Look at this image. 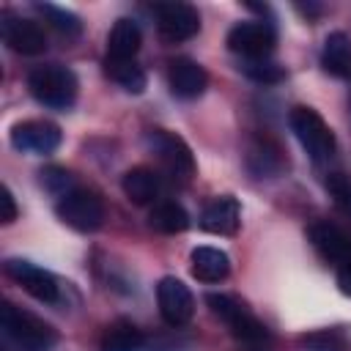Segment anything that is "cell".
Returning a JSON list of instances; mask_svg holds the SVG:
<instances>
[{
	"label": "cell",
	"mask_w": 351,
	"mask_h": 351,
	"mask_svg": "<svg viewBox=\"0 0 351 351\" xmlns=\"http://www.w3.org/2000/svg\"><path fill=\"white\" fill-rule=\"evenodd\" d=\"M140 348H143V332L126 318L112 321L99 340V351H140Z\"/></svg>",
	"instance_id": "21"
},
{
	"label": "cell",
	"mask_w": 351,
	"mask_h": 351,
	"mask_svg": "<svg viewBox=\"0 0 351 351\" xmlns=\"http://www.w3.org/2000/svg\"><path fill=\"white\" fill-rule=\"evenodd\" d=\"M5 351H8V348H5Z\"/></svg>",
	"instance_id": "32"
},
{
	"label": "cell",
	"mask_w": 351,
	"mask_h": 351,
	"mask_svg": "<svg viewBox=\"0 0 351 351\" xmlns=\"http://www.w3.org/2000/svg\"><path fill=\"white\" fill-rule=\"evenodd\" d=\"M337 288H340L346 296H351V258H346V261L340 263V269H337Z\"/></svg>",
	"instance_id": "30"
},
{
	"label": "cell",
	"mask_w": 351,
	"mask_h": 351,
	"mask_svg": "<svg viewBox=\"0 0 351 351\" xmlns=\"http://www.w3.org/2000/svg\"><path fill=\"white\" fill-rule=\"evenodd\" d=\"M0 326L3 335L22 351H49L58 340L55 329L49 324H44L38 315L5 302L0 310Z\"/></svg>",
	"instance_id": "3"
},
{
	"label": "cell",
	"mask_w": 351,
	"mask_h": 351,
	"mask_svg": "<svg viewBox=\"0 0 351 351\" xmlns=\"http://www.w3.org/2000/svg\"><path fill=\"white\" fill-rule=\"evenodd\" d=\"M167 85L178 99H197L208 85V74L197 60L176 58L167 66Z\"/></svg>",
	"instance_id": "13"
},
{
	"label": "cell",
	"mask_w": 351,
	"mask_h": 351,
	"mask_svg": "<svg viewBox=\"0 0 351 351\" xmlns=\"http://www.w3.org/2000/svg\"><path fill=\"white\" fill-rule=\"evenodd\" d=\"M148 225H151L156 233H167V236L184 233V230L189 228V214H186V208H184L181 203H176V200H162V203H156V206L151 208Z\"/></svg>",
	"instance_id": "22"
},
{
	"label": "cell",
	"mask_w": 351,
	"mask_h": 351,
	"mask_svg": "<svg viewBox=\"0 0 351 351\" xmlns=\"http://www.w3.org/2000/svg\"><path fill=\"white\" fill-rule=\"evenodd\" d=\"M241 225V206L233 195H219L206 203L200 214V228L217 236H233Z\"/></svg>",
	"instance_id": "14"
},
{
	"label": "cell",
	"mask_w": 351,
	"mask_h": 351,
	"mask_svg": "<svg viewBox=\"0 0 351 351\" xmlns=\"http://www.w3.org/2000/svg\"><path fill=\"white\" fill-rule=\"evenodd\" d=\"M304 16H315V14H321V5H313V3H307V5H296Z\"/></svg>",
	"instance_id": "31"
},
{
	"label": "cell",
	"mask_w": 351,
	"mask_h": 351,
	"mask_svg": "<svg viewBox=\"0 0 351 351\" xmlns=\"http://www.w3.org/2000/svg\"><path fill=\"white\" fill-rule=\"evenodd\" d=\"M121 189L134 206H148L159 195V176L151 167H132L123 173Z\"/></svg>",
	"instance_id": "20"
},
{
	"label": "cell",
	"mask_w": 351,
	"mask_h": 351,
	"mask_svg": "<svg viewBox=\"0 0 351 351\" xmlns=\"http://www.w3.org/2000/svg\"><path fill=\"white\" fill-rule=\"evenodd\" d=\"M189 271L200 282H222L230 274V258L219 247H195L189 255Z\"/></svg>",
	"instance_id": "17"
},
{
	"label": "cell",
	"mask_w": 351,
	"mask_h": 351,
	"mask_svg": "<svg viewBox=\"0 0 351 351\" xmlns=\"http://www.w3.org/2000/svg\"><path fill=\"white\" fill-rule=\"evenodd\" d=\"M154 16L165 41H189L200 30V14L189 3H156Z\"/></svg>",
	"instance_id": "8"
},
{
	"label": "cell",
	"mask_w": 351,
	"mask_h": 351,
	"mask_svg": "<svg viewBox=\"0 0 351 351\" xmlns=\"http://www.w3.org/2000/svg\"><path fill=\"white\" fill-rule=\"evenodd\" d=\"M326 189H329L332 200H335L346 214H351V176H346V173H332V176L326 178Z\"/></svg>",
	"instance_id": "27"
},
{
	"label": "cell",
	"mask_w": 351,
	"mask_h": 351,
	"mask_svg": "<svg viewBox=\"0 0 351 351\" xmlns=\"http://www.w3.org/2000/svg\"><path fill=\"white\" fill-rule=\"evenodd\" d=\"M77 74L60 63H47V66H36L27 74V90L30 96L52 110H69L77 101Z\"/></svg>",
	"instance_id": "1"
},
{
	"label": "cell",
	"mask_w": 351,
	"mask_h": 351,
	"mask_svg": "<svg viewBox=\"0 0 351 351\" xmlns=\"http://www.w3.org/2000/svg\"><path fill=\"white\" fill-rule=\"evenodd\" d=\"M313 247L318 250L321 258L326 261H335V263H343L346 258H351V239L332 222H315L310 225L307 230Z\"/></svg>",
	"instance_id": "18"
},
{
	"label": "cell",
	"mask_w": 351,
	"mask_h": 351,
	"mask_svg": "<svg viewBox=\"0 0 351 351\" xmlns=\"http://www.w3.org/2000/svg\"><path fill=\"white\" fill-rule=\"evenodd\" d=\"M104 74L129 93H143L148 85L143 66H137L134 60H104Z\"/></svg>",
	"instance_id": "23"
},
{
	"label": "cell",
	"mask_w": 351,
	"mask_h": 351,
	"mask_svg": "<svg viewBox=\"0 0 351 351\" xmlns=\"http://www.w3.org/2000/svg\"><path fill=\"white\" fill-rule=\"evenodd\" d=\"M143 44V33L140 25L134 19H115V25L107 33V58L104 60H134V55L140 52Z\"/></svg>",
	"instance_id": "16"
},
{
	"label": "cell",
	"mask_w": 351,
	"mask_h": 351,
	"mask_svg": "<svg viewBox=\"0 0 351 351\" xmlns=\"http://www.w3.org/2000/svg\"><path fill=\"white\" fill-rule=\"evenodd\" d=\"M16 214H19L16 200H14L11 189L3 184V186H0V222H3V225H11V222L16 219Z\"/></svg>",
	"instance_id": "29"
},
{
	"label": "cell",
	"mask_w": 351,
	"mask_h": 351,
	"mask_svg": "<svg viewBox=\"0 0 351 351\" xmlns=\"http://www.w3.org/2000/svg\"><path fill=\"white\" fill-rule=\"evenodd\" d=\"M239 71L244 77H250L252 82H261V85H277V82H282L288 77L285 66H280V63H274L269 58H263V60H241Z\"/></svg>",
	"instance_id": "25"
},
{
	"label": "cell",
	"mask_w": 351,
	"mask_h": 351,
	"mask_svg": "<svg viewBox=\"0 0 351 351\" xmlns=\"http://www.w3.org/2000/svg\"><path fill=\"white\" fill-rule=\"evenodd\" d=\"M302 348L304 351H351L346 335L337 332V329H318V332L304 335Z\"/></svg>",
	"instance_id": "26"
},
{
	"label": "cell",
	"mask_w": 351,
	"mask_h": 351,
	"mask_svg": "<svg viewBox=\"0 0 351 351\" xmlns=\"http://www.w3.org/2000/svg\"><path fill=\"white\" fill-rule=\"evenodd\" d=\"M55 214L60 222H66L71 230H80V233H93L104 225V217H107V208H104V200L90 192V189H82V186H74L71 192H66L63 197H58L55 203Z\"/></svg>",
	"instance_id": "5"
},
{
	"label": "cell",
	"mask_w": 351,
	"mask_h": 351,
	"mask_svg": "<svg viewBox=\"0 0 351 351\" xmlns=\"http://www.w3.org/2000/svg\"><path fill=\"white\" fill-rule=\"evenodd\" d=\"M8 140L16 151L22 154H52L60 140H63V132L58 123L52 121H19L11 126L8 132Z\"/></svg>",
	"instance_id": "10"
},
{
	"label": "cell",
	"mask_w": 351,
	"mask_h": 351,
	"mask_svg": "<svg viewBox=\"0 0 351 351\" xmlns=\"http://www.w3.org/2000/svg\"><path fill=\"white\" fill-rule=\"evenodd\" d=\"M247 167L255 178H274L288 167V159L274 140L255 137L247 145Z\"/></svg>",
	"instance_id": "15"
},
{
	"label": "cell",
	"mask_w": 351,
	"mask_h": 351,
	"mask_svg": "<svg viewBox=\"0 0 351 351\" xmlns=\"http://www.w3.org/2000/svg\"><path fill=\"white\" fill-rule=\"evenodd\" d=\"M159 315L167 326H184L195 315V296L178 277H162L156 285Z\"/></svg>",
	"instance_id": "9"
},
{
	"label": "cell",
	"mask_w": 351,
	"mask_h": 351,
	"mask_svg": "<svg viewBox=\"0 0 351 351\" xmlns=\"http://www.w3.org/2000/svg\"><path fill=\"white\" fill-rule=\"evenodd\" d=\"M321 63L332 77L351 82V38L343 30H335L324 38Z\"/></svg>",
	"instance_id": "19"
},
{
	"label": "cell",
	"mask_w": 351,
	"mask_h": 351,
	"mask_svg": "<svg viewBox=\"0 0 351 351\" xmlns=\"http://www.w3.org/2000/svg\"><path fill=\"white\" fill-rule=\"evenodd\" d=\"M0 36L3 41L19 52V55H41L47 49V36H44V27L33 19H22V16H14L11 11H3V19H0Z\"/></svg>",
	"instance_id": "12"
},
{
	"label": "cell",
	"mask_w": 351,
	"mask_h": 351,
	"mask_svg": "<svg viewBox=\"0 0 351 351\" xmlns=\"http://www.w3.org/2000/svg\"><path fill=\"white\" fill-rule=\"evenodd\" d=\"M3 269H5V274H8L16 285H22V291L30 293L33 299H38V302H44V304H55V302L60 299V285H58V280H55L52 271L41 269V266H36V263H30V261H22V258H8V261L3 263Z\"/></svg>",
	"instance_id": "7"
},
{
	"label": "cell",
	"mask_w": 351,
	"mask_h": 351,
	"mask_svg": "<svg viewBox=\"0 0 351 351\" xmlns=\"http://www.w3.org/2000/svg\"><path fill=\"white\" fill-rule=\"evenodd\" d=\"M36 11H38L58 33H63L66 38H77V36L82 33L80 16H77L74 11H69V8H63V5H55V3H36Z\"/></svg>",
	"instance_id": "24"
},
{
	"label": "cell",
	"mask_w": 351,
	"mask_h": 351,
	"mask_svg": "<svg viewBox=\"0 0 351 351\" xmlns=\"http://www.w3.org/2000/svg\"><path fill=\"white\" fill-rule=\"evenodd\" d=\"M288 123H291V132L296 134L299 145L307 151V156L313 162H329L332 154H335V134L329 129V123L313 110V107H293L288 112Z\"/></svg>",
	"instance_id": "4"
},
{
	"label": "cell",
	"mask_w": 351,
	"mask_h": 351,
	"mask_svg": "<svg viewBox=\"0 0 351 351\" xmlns=\"http://www.w3.org/2000/svg\"><path fill=\"white\" fill-rule=\"evenodd\" d=\"M41 184H44L52 195H58V197H63L66 192L74 189V178H71V173L63 170V167H47V170H41Z\"/></svg>",
	"instance_id": "28"
},
{
	"label": "cell",
	"mask_w": 351,
	"mask_h": 351,
	"mask_svg": "<svg viewBox=\"0 0 351 351\" xmlns=\"http://www.w3.org/2000/svg\"><path fill=\"white\" fill-rule=\"evenodd\" d=\"M228 49L236 52L241 60H263L274 52L277 44V33L271 27V22L263 19H252V22H239L228 30L225 38Z\"/></svg>",
	"instance_id": "6"
},
{
	"label": "cell",
	"mask_w": 351,
	"mask_h": 351,
	"mask_svg": "<svg viewBox=\"0 0 351 351\" xmlns=\"http://www.w3.org/2000/svg\"><path fill=\"white\" fill-rule=\"evenodd\" d=\"M206 304L208 310L230 329V335L241 343H247L250 348H266L269 346V332L266 326L236 299L228 293H206Z\"/></svg>",
	"instance_id": "2"
},
{
	"label": "cell",
	"mask_w": 351,
	"mask_h": 351,
	"mask_svg": "<svg viewBox=\"0 0 351 351\" xmlns=\"http://www.w3.org/2000/svg\"><path fill=\"white\" fill-rule=\"evenodd\" d=\"M145 143H148V148L167 165L170 173L184 176V178H189V176L195 173L192 148H189L178 134H173V132H167V129H148V132H145Z\"/></svg>",
	"instance_id": "11"
}]
</instances>
